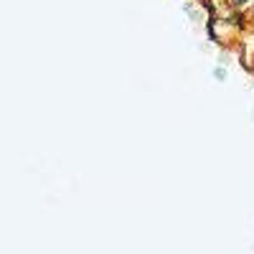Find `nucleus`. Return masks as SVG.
<instances>
[{"label":"nucleus","mask_w":254,"mask_h":254,"mask_svg":"<svg viewBox=\"0 0 254 254\" xmlns=\"http://www.w3.org/2000/svg\"><path fill=\"white\" fill-rule=\"evenodd\" d=\"M214 76H216L219 81H224V79H226V69H221V66H219V69H214Z\"/></svg>","instance_id":"nucleus-1"}]
</instances>
